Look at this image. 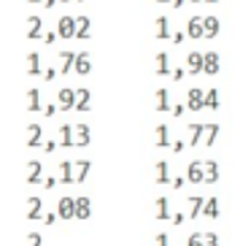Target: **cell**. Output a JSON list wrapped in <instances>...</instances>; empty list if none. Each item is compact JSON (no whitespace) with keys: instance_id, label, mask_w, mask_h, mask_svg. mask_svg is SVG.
I'll return each instance as SVG.
<instances>
[{"instance_id":"8","label":"cell","mask_w":251,"mask_h":246,"mask_svg":"<svg viewBox=\"0 0 251 246\" xmlns=\"http://www.w3.org/2000/svg\"><path fill=\"white\" fill-rule=\"evenodd\" d=\"M219 70H222V57H219V52H205L203 73H208V76H216Z\"/></svg>"},{"instance_id":"34","label":"cell","mask_w":251,"mask_h":246,"mask_svg":"<svg viewBox=\"0 0 251 246\" xmlns=\"http://www.w3.org/2000/svg\"><path fill=\"white\" fill-rule=\"evenodd\" d=\"M189 200H192V208H189V217H192V219H197L200 214H203V205H205V200H208V198H203V195H192Z\"/></svg>"},{"instance_id":"9","label":"cell","mask_w":251,"mask_h":246,"mask_svg":"<svg viewBox=\"0 0 251 246\" xmlns=\"http://www.w3.org/2000/svg\"><path fill=\"white\" fill-rule=\"evenodd\" d=\"M27 24H30V27H27V38H30V41H38V38L46 35V33H43V22H41L38 14H33V17L27 19Z\"/></svg>"},{"instance_id":"43","label":"cell","mask_w":251,"mask_h":246,"mask_svg":"<svg viewBox=\"0 0 251 246\" xmlns=\"http://www.w3.org/2000/svg\"><path fill=\"white\" fill-rule=\"evenodd\" d=\"M205 246H219V235L216 233H205Z\"/></svg>"},{"instance_id":"48","label":"cell","mask_w":251,"mask_h":246,"mask_svg":"<svg viewBox=\"0 0 251 246\" xmlns=\"http://www.w3.org/2000/svg\"><path fill=\"white\" fill-rule=\"evenodd\" d=\"M187 73H189V70H184V68H175V70H173V79H175V82H181V79L187 76Z\"/></svg>"},{"instance_id":"2","label":"cell","mask_w":251,"mask_h":246,"mask_svg":"<svg viewBox=\"0 0 251 246\" xmlns=\"http://www.w3.org/2000/svg\"><path fill=\"white\" fill-rule=\"evenodd\" d=\"M57 105H59V111H76V89H73V87H62V89H59Z\"/></svg>"},{"instance_id":"6","label":"cell","mask_w":251,"mask_h":246,"mask_svg":"<svg viewBox=\"0 0 251 246\" xmlns=\"http://www.w3.org/2000/svg\"><path fill=\"white\" fill-rule=\"evenodd\" d=\"M57 214L59 219H76V198H59Z\"/></svg>"},{"instance_id":"16","label":"cell","mask_w":251,"mask_h":246,"mask_svg":"<svg viewBox=\"0 0 251 246\" xmlns=\"http://www.w3.org/2000/svg\"><path fill=\"white\" fill-rule=\"evenodd\" d=\"M203 24H205V38H216L219 30H222V24H219V17H213V14L203 17Z\"/></svg>"},{"instance_id":"13","label":"cell","mask_w":251,"mask_h":246,"mask_svg":"<svg viewBox=\"0 0 251 246\" xmlns=\"http://www.w3.org/2000/svg\"><path fill=\"white\" fill-rule=\"evenodd\" d=\"M76 73H78V76H89V73H92V60H89V52H78L76 54Z\"/></svg>"},{"instance_id":"52","label":"cell","mask_w":251,"mask_h":246,"mask_svg":"<svg viewBox=\"0 0 251 246\" xmlns=\"http://www.w3.org/2000/svg\"><path fill=\"white\" fill-rule=\"evenodd\" d=\"M43 76H46V79H49V82H52V79H54V76H57V70H54V68H46V70H43Z\"/></svg>"},{"instance_id":"46","label":"cell","mask_w":251,"mask_h":246,"mask_svg":"<svg viewBox=\"0 0 251 246\" xmlns=\"http://www.w3.org/2000/svg\"><path fill=\"white\" fill-rule=\"evenodd\" d=\"M154 241H157V246H170V238H168V233H159Z\"/></svg>"},{"instance_id":"30","label":"cell","mask_w":251,"mask_h":246,"mask_svg":"<svg viewBox=\"0 0 251 246\" xmlns=\"http://www.w3.org/2000/svg\"><path fill=\"white\" fill-rule=\"evenodd\" d=\"M76 22H78V30H76V38L78 41H84V38H89V30H92V24H89V17H76Z\"/></svg>"},{"instance_id":"36","label":"cell","mask_w":251,"mask_h":246,"mask_svg":"<svg viewBox=\"0 0 251 246\" xmlns=\"http://www.w3.org/2000/svg\"><path fill=\"white\" fill-rule=\"evenodd\" d=\"M219 124L216 122H211L208 124V130H205V146H213V144H216V138H219Z\"/></svg>"},{"instance_id":"41","label":"cell","mask_w":251,"mask_h":246,"mask_svg":"<svg viewBox=\"0 0 251 246\" xmlns=\"http://www.w3.org/2000/svg\"><path fill=\"white\" fill-rule=\"evenodd\" d=\"M184 222H187V217H184L181 211H175L173 217H170V225H175V227H181V225H184Z\"/></svg>"},{"instance_id":"14","label":"cell","mask_w":251,"mask_h":246,"mask_svg":"<svg viewBox=\"0 0 251 246\" xmlns=\"http://www.w3.org/2000/svg\"><path fill=\"white\" fill-rule=\"evenodd\" d=\"M157 111L159 114H170V111H173V105H170V92L165 87L157 89Z\"/></svg>"},{"instance_id":"33","label":"cell","mask_w":251,"mask_h":246,"mask_svg":"<svg viewBox=\"0 0 251 246\" xmlns=\"http://www.w3.org/2000/svg\"><path fill=\"white\" fill-rule=\"evenodd\" d=\"M219 89L216 87H211V89H205V108H211V111H216L219 108Z\"/></svg>"},{"instance_id":"40","label":"cell","mask_w":251,"mask_h":246,"mask_svg":"<svg viewBox=\"0 0 251 246\" xmlns=\"http://www.w3.org/2000/svg\"><path fill=\"white\" fill-rule=\"evenodd\" d=\"M57 219H59V214H57V211H49V214H46V217H43V219H41V222H43V225H46V227H52V225H54V222H57Z\"/></svg>"},{"instance_id":"21","label":"cell","mask_w":251,"mask_h":246,"mask_svg":"<svg viewBox=\"0 0 251 246\" xmlns=\"http://www.w3.org/2000/svg\"><path fill=\"white\" fill-rule=\"evenodd\" d=\"M27 111H43L41 108V89H35V87L27 89Z\"/></svg>"},{"instance_id":"28","label":"cell","mask_w":251,"mask_h":246,"mask_svg":"<svg viewBox=\"0 0 251 246\" xmlns=\"http://www.w3.org/2000/svg\"><path fill=\"white\" fill-rule=\"evenodd\" d=\"M205 130H208V124H197V122L189 124V133H192L189 144H192V146H200V141H203V133H205Z\"/></svg>"},{"instance_id":"55","label":"cell","mask_w":251,"mask_h":246,"mask_svg":"<svg viewBox=\"0 0 251 246\" xmlns=\"http://www.w3.org/2000/svg\"><path fill=\"white\" fill-rule=\"evenodd\" d=\"M27 3H41V6H43V0H27Z\"/></svg>"},{"instance_id":"4","label":"cell","mask_w":251,"mask_h":246,"mask_svg":"<svg viewBox=\"0 0 251 246\" xmlns=\"http://www.w3.org/2000/svg\"><path fill=\"white\" fill-rule=\"evenodd\" d=\"M187 108L189 111H203L205 108V92L200 87L187 89Z\"/></svg>"},{"instance_id":"20","label":"cell","mask_w":251,"mask_h":246,"mask_svg":"<svg viewBox=\"0 0 251 246\" xmlns=\"http://www.w3.org/2000/svg\"><path fill=\"white\" fill-rule=\"evenodd\" d=\"M41 208H43L41 198L30 195V198H27V219H41Z\"/></svg>"},{"instance_id":"60","label":"cell","mask_w":251,"mask_h":246,"mask_svg":"<svg viewBox=\"0 0 251 246\" xmlns=\"http://www.w3.org/2000/svg\"><path fill=\"white\" fill-rule=\"evenodd\" d=\"M78 3H84V0H78Z\"/></svg>"},{"instance_id":"49","label":"cell","mask_w":251,"mask_h":246,"mask_svg":"<svg viewBox=\"0 0 251 246\" xmlns=\"http://www.w3.org/2000/svg\"><path fill=\"white\" fill-rule=\"evenodd\" d=\"M170 149H173V152H178V154H181L184 149H187V144H184V141H173V146H170Z\"/></svg>"},{"instance_id":"47","label":"cell","mask_w":251,"mask_h":246,"mask_svg":"<svg viewBox=\"0 0 251 246\" xmlns=\"http://www.w3.org/2000/svg\"><path fill=\"white\" fill-rule=\"evenodd\" d=\"M43 187H46V189H54V187H57V179H54V176H46V179H43Z\"/></svg>"},{"instance_id":"23","label":"cell","mask_w":251,"mask_h":246,"mask_svg":"<svg viewBox=\"0 0 251 246\" xmlns=\"http://www.w3.org/2000/svg\"><path fill=\"white\" fill-rule=\"evenodd\" d=\"M170 217H173V214H170L168 198H162V195H159V198H157V219H159V222H170Z\"/></svg>"},{"instance_id":"1","label":"cell","mask_w":251,"mask_h":246,"mask_svg":"<svg viewBox=\"0 0 251 246\" xmlns=\"http://www.w3.org/2000/svg\"><path fill=\"white\" fill-rule=\"evenodd\" d=\"M76 30H78V22H76V17H59V22H57V33H59V38H65V41H73L76 38Z\"/></svg>"},{"instance_id":"17","label":"cell","mask_w":251,"mask_h":246,"mask_svg":"<svg viewBox=\"0 0 251 246\" xmlns=\"http://www.w3.org/2000/svg\"><path fill=\"white\" fill-rule=\"evenodd\" d=\"M73 165H76V184H84L89 170H92V160H76Z\"/></svg>"},{"instance_id":"44","label":"cell","mask_w":251,"mask_h":246,"mask_svg":"<svg viewBox=\"0 0 251 246\" xmlns=\"http://www.w3.org/2000/svg\"><path fill=\"white\" fill-rule=\"evenodd\" d=\"M184 38H187V30H178V33H173V38H170V41L181 46V43H184Z\"/></svg>"},{"instance_id":"15","label":"cell","mask_w":251,"mask_h":246,"mask_svg":"<svg viewBox=\"0 0 251 246\" xmlns=\"http://www.w3.org/2000/svg\"><path fill=\"white\" fill-rule=\"evenodd\" d=\"M89 214H92V200L87 195L76 198V219H89Z\"/></svg>"},{"instance_id":"7","label":"cell","mask_w":251,"mask_h":246,"mask_svg":"<svg viewBox=\"0 0 251 246\" xmlns=\"http://www.w3.org/2000/svg\"><path fill=\"white\" fill-rule=\"evenodd\" d=\"M203 65H205L203 52H189L187 54V70L192 73V76H200V73H203Z\"/></svg>"},{"instance_id":"3","label":"cell","mask_w":251,"mask_h":246,"mask_svg":"<svg viewBox=\"0 0 251 246\" xmlns=\"http://www.w3.org/2000/svg\"><path fill=\"white\" fill-rule=\"evenodd\" d=\"M187 182H192V184L205 182V160H192L187 165Z\"/></svg>"},{"instance_id":"35","label":"cell","mask_w":251,"mask_h":246,"mask_svg":"<svg viewBox=\"0 0 251 246\" xmlns=\"http://www.w3.org/2000/svg\"><path fill=\"white\" fill-rule=\"evenodd\" d=\"M73 168H76V165L70 163V160H65V163L59 165V170H62V179H59V182H62V184H73V182H76V176H73Z\"/></svg>"},{"instance_id":"57","label":"cell","mask_w":251,"mask_h":246,"mask_svg":"<svg viewBox=\"0 0 251 246\" xmlns=\"http://www.w3.org/2000/svg\"><path fill=\"white\" fill-rule=\"evenodd\" d=\"M157 3H168V6H170V0H157Z\"/></svg>"},{"instance_id":"58","label":"cell","mask_w":251,"mask_h":246,"mask_svg":"<svg viewBox=\"0 0 251 246\" xmlns=\"http://www.w3.org/2000/svg\"><path fill=\"white\" fill-rule=\"evenodd\" d=\"M205 3H219V0H205Z\"/></svg>"},{"instance_id":"19","label":"cell","mask_w":251,"mask_h":246,"mask_svg":"<svg viewBox=\"0 0 251 246\" xmlns=\"http://www.w3.org/2000/svg\"><path fill=\"white\" fill-rule=\"evenodd\" d=\"M89 100H92V92H89L87 87H78L76 89V111H87Z\"/></svg>"},{"instance_id":"25","label":"cell","mask_w":251,"mask_h":246,"mask_svg":"<svg viewBox=\"0 0 251 246\" xmlns=\"http://www.w3.org/2000/svg\"><path fill=\"white\" fill-rule=\"evenodd\" d=\"M157 184H173V182H170V165H168V160H157Z\"/></svg>"},{"instance_id":"5","label":"cell","mask_w":251,"mask_h":246,"mask_svg":"<svg viewBox=\"0 0 251 246\" xmlns=\"http://www.w3.org/2000/svg\"><path fill=\"white\" fill-rule=\"evenodd\" d=\"M187 38H192V41H200V38H205L203 17H189V22H187Z\"/></svg>"},{"instance_id":"12","label":"cell","mask_w":251,"mask_h":246,"mask_svg":"<svg viewBox=\"0 0 251 246\" xmlns=\"http://www.w3.org/2000/svg\"><path fill=\"white\" fill-rule=\"evenodd\" d=\"M76 70V54L73 52H59V73H73Z\"/></svg>"},{"instance_id":"42","label":"cell","mask_w":251,"mask_h":246,"mask_svg":"<svg viewBox=\"0 0 251 246\" xmlns=\"http://www.w3.org/2000/svg\"><path fill=\"white\" fill-rule=\"evenodd\" d=\"M187 111H189V108H187V103H175V105H173V111H170V114L181 119V114H187Z\"/></svg>"},{"instance_id":"31","label":"cell","mask_w":251,"mask_h":246,"mask_svg":"<svg viewBox=\"0 0 251 246\" xmlns=\"http://www.w3.org/2000/svg\"><path fill=\"white\" fill-rule=\"evenodd\" d=\"M170 73V57L168 52H157V76H168Z\"/></svg>"},{"instance_id":"39","label":"cell","mask_w":251,"mask_h":246,"mask_svg":"<svg viewBox=\"0 0 251 246\" xmlns=\"http://www.w3.org/2000/svg\"><path fill=\"white\" fill-rule=\"evenodd\" d=\"M27 246H43L41 233H30V235H27Z\"/></svg>"},{"instance_id":"10","label":"cell","mask_w":251,"mask_h":246,"mask_svg":"<svg viewBox=\"0 0 251 246\" xmlns=\"http://www.w3.org/2000/svg\"><path fill=\"white\" fill-rule=\"evenodd\" d=\"M41 182H43L41 160H30V163H27V184H41Z\"/></svg>"},{"instance_id":"38","label":"cell","mask_w":251,"mask_h":246,"mask_svg":"<svg viewBox=\"0 0 251 246\" xmlns=\"http://www.w3.org/2000/svg\"><path fill=\"white\" fill-rule=\"evenodd\" d=\"M57 111H59V105H57V103H46V105H43V111H41V114H43V117H49V119H52Z\"/></svg>"},{"instance_id":"50","label":"cell","mask_w":251,"mask_h":246,"mask_svg":"<svg viewBox=\"0 0 251 246\" xmlns=\"http://www.w3.org/2000/svg\"><path fill=\"white\" fill-rule=\"evenodd\" d=\"M184 184H187V179H184V176H175V179H173V187L175 189H181Z\"/></svg>"},{"instance_id":"18","label":"cell","mask_w":251,"mask_h":246,"mask_svg":"<svg viewBox=\"0 0 251 246\" xmlns=\"http://www.w3.org/2000/svg\"><path fill=\"white\" fill-rule=\"evenodd\" d=\"M59 133H62V135H59V144H62L65 149H73V144H76V135H73V133H76V127L62 124V127H59Z\"/></svg>"},{"instance_id":"51","label":"cell","mask_w":251,"mask_h":246,"mask_svg":"<svg viewBox=\"0 0 251 246\" xmlns=\"http://www.w3.org/2000/svg\"><path fill=\"white\" fill-rule=\"evenodd\" d=\"M43 149H46V152H49V154H52V152H54V149H57V141H46V144H43Z\"/></svg>"},{"instance_id":"32","label":"cell","mask_w":251,"mask_h":246,"mask_svg":"<svg viewBox=\"0 0 251 246\" xmlns=\"http://www.w3.org/2000/svg\"><path fill=\"white\" fill-rule=\"evenodd\" d=\"M203 217H208V219H216L219 217V198H208V200H205Z\"/></svg>"},{"instance_id":"11","label":"cell","mask_w":251,"mask_h":246,"mask_svg":"<svg viewBox=\"0 0 251 246\" xmlns=\"http://www.w3.org/2000/svg\"><path fill=\"white\" fill-rule=\"evenodd\" d=\"M27 146L30 149H38V146H43V144H46V141H43V130H41V124H30V127H27Z\"/></svg>"},{"instance_id":"37","label":"cell","mask_w":251,"mask_h":246,"mask_svg":"<svg viewBox=\"0 0 251 246\" xmlns=\"http://www.w3.org/2000/svg\"><path fill=\"white\" fill-rule=\"evenodd\" d=\"M187 246H205V233H192L187 238Z\"/></svg>"},{"instance_id":"29","label":"cell","mask_w":251,"mask_h":246,"mask_svg":"<svg viewBox=\"0 0 251 246\" xmlns=\"http://www.w3.org/2000/svg\"><path fill=\"white\" fill-rule=\"evenodd\" d=\"M157 146H159V149H168V146H173V141H170V130H168V124H159V127H157Z\"/></svg>"},{"instance_id":"27","label":"cell","mask_w":251,"mask_h":246,"mask_svg":"<svg viewBox=\"0 0 251 246\" xmlns=\"http://www.w3.org/2000/svg\"><path fill=\"white\" fill-rule=\"evenodd\" d=\"M157 38H159V41L173 38V35H170V22H168V17H165V14H159V17H157Z\"/></svg>"},{"instance_id":"22","label":"cell","mask_w":251,"mask_h":246,"mask_svg":"<svg viewBox=\"0 0 251 246\" xmlns=\"http://www.w3.org/2000/svg\"><path fill=\"white\" fill-rule=\"evenodd\" d=\"M219 182V163L216 160H205V184Z\"/></svg>"},{"instance_id":"45","label":"cell","mask_w":251,"mask_h":246,"mask_svg":"<svg viewBox=\"0 0 251 246\" xmlns=\"http://www.w3.org/2000/svg\"><path fill=\"white\" fill-rule=\"evenodd\" d=\"M57 38H59V33H57V30H49V33H46V35H43V41H46V43H49V46H52V43H54V41H57Z\"/></svg>"},{"instance_id":"26","label":"cell","mask_w":251,"mask_h":246,"mask_svg":"<svg viewBox=\"0 0 251 246\" xmlns=\"http://www.w3.org/2000/svg\"><path fill=\"white\" fill-rule=\"evenodd\" d=\"M27 73H30V76L43 73V70H41V54H38V52H30L27 54Z\"/></svg>"},{"instance_id":"53","label":"cell","mask_w":251,"mask_h":246,"mask_svg":"<svg viewBox=\"0 0 251 246\" xmlns=\"http://www.w3.org/2000/svg\"><path fill=\"white\" fill-rule=\"evenodd\" d=\"M187 3H189V0H170V6H173V8H181V6H187Z\"/></svg>"},{"instance_id":"24","label":"cell","mask_w":251,"mask_h":246,"mask_svg":"<svg viewBox=\"0 0 251 246\" xmlns=\"http://www.w3.org/2000/svg\"><path fill=\"white\" fill-rule=\"evenodd\" d=\"M92 133H89V124H76V146H89Z\"/></svg>"},{"instance_id":"59","label":"cell","mask_w":251,"mask_h":246,"mask_svg":"<svg viewBox=\"0 0 251 246\" xmlns=\"http://www.w3.org/2000/svg\"><path fill=\"white\" fill-rule=\"evenodd\" d=\"M59 3H73V0H59Z\"/></svg>"},{"instance_id":"54","label":"cell","mask_w":251,"mask_h":246,"mask_svg":"<svg viewBox=\"0 0 251 246\" xmlns=\"http://www.w3.org/2000/svg\"><path fill=\"white\" fill-rule=\"evenodd\" d=\"M57 3H59V0H43V8H49V11H52V8L57 6Z\"/></svg>"},{"instance_id":"56","label":"cell","mask_w":251,"mask_h":246,"mask_svg":"<svg viewBox=\"0 0 251 246\" xmlns=\"http://www.w3.org/2000/svg\"><path fill=\"white\" fill-rule=\"evenodd\" d=\"M189 3H205V0H189Z\"/></svg>"}]
</instances>
